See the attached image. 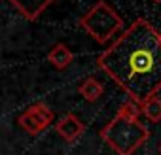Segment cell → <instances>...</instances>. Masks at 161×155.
<instances>
[{
    "mask_svg": "<svg viewBox=\"0 0 161 155\" xmlns=\"http://www.w3.org/2000/svg\"><path fill=\"white\" fill-rule=\"evenodd\" d=\"M97 66L138 104L161 91V34L144 17L133 21L97 57Z\"/></svg>",
    "mask_w": 161,
    "mask_h": 155,
    "instance_id": "obj_1",
    "label": "cell"
},
{
    "mask_svg": "<svg viewBox=\"0 0 161 155\" xmlns=\"http://www.w3.org/2000/svg\"><path fill=\"white\" fill-rule=\"evenodd\" d=\"M78 91H80V95H82L87 102H95V100L103 95L104 87H103V83L97 80V78L89 76V78H86V80H84L82 83H80Z\"/></svg>",
    "mask_w": 161,
    "mask_h": 155,
    "instance_id": "obj_7",
    "label": "cell"
},
{
    "mask_svg": "<svg viewBox=\"0 0 161 155\" xmlns=\"http://www.w3.org/2000/svg\"><path fill=\"white\" fill-rule=\"evenodd\" d=\"M153 2H155V4H161V0H153Z\"/></svg>",
    "mask_w": 161,
    "mask_h": 155,
    "instance_id": "obj_11",
    "label": "cell"
},
{
    "mask_svg": "<svg viewBox=\"0 0 161 155\" xmlns=\"http://www.w3.org/2000/svg\"><path fill=\"white\" fill-rule=\"evenodd\" d=\"M159 155H161V147H159Z\"/></svg>",
    "mask_w": 161,
    "mask_h": 155,
    "instance_id": "obj_12",
    "label": "cell"
},
{
    "mask_svg": "<svg viewBox=\"0 0 161 155\" xmlns=\"http://www.w3.org/2000/svg\"><path fill=\"white\" fill-rule=\"evenodd\" d=\"M159 34H161V32H159Z\"/></svg>",
    "mask_w": 161,
    "mask_h": 155,
    "instance_id": "obj_13",
    "label": "cell"
},
{
    "mask_svg": "<svg viewBox=\"0 0 161 155\" xmlns=\"http://www.w3.org/2000/svg\"><path fill=\"white\" fill-rule=\"evenodd\" d=\"M27 112L34 117V121L40 125V129H46L47 125H51V123H53V117H55L53 112H51V108L46 106L44 102H36V104H32Z\"/></svg>",
    "mask_w": 161,
    "mask_h": 155,
    "instance_id": "obj_8",
    "label": "cell"
},
{
    "mask_svg": "<svg viewBox=\"0 0 161 155\" xmlns=\"http://www.w3.org/2000/svg\"><path fill=\"white\" fill-rule=\"evenodd\" d=\"M80 27H82L95 42L106 44L112 40V36L121 30L123 19L118 15V12L106 2V0H99V2L80 17Z\"/></svg>",
    "mask_w": 161,
    "mask_h": 155,
    "instance_id": "obj_3",
    "label": "cell"
},
{
    "mask_svg": "<svg viewBox=\"0 0 161 155\" xmlns=\"http://www.w3.org/2000/svg\"><path fill=\"white\" fill-rule=\"evenodd\" d=\"M148 136V129L136 117H129L121 112H118L116 117H112V121L101 131V138L118 155H133Z\"/></svg>",
    "mask_w": 161,
    "mask_h": 155,
    "instance_id": "obj_2",
    "label": "cell"
},
{
    "mask_svg": "<svg viewBox=\"0 0 161 155\" xmlns=\"http://www.w3.org/2000/svg\"><path fill=\"white\" fill-rule=\"evenodd\" d=\"M8 2L27 19V21H36L55 0H8Z\"/></svg>",
    "mask_w": 161,
    "mask_h": 155,
    "instance_id": "obj_4",
    "label": "cell"
},
{
    "mask_svg": "<svg viewBox=\"0 0 161 155\" xmlns=\"http://www.w3.org/2000/svg\"><path fill=\"white\" fill-rule=\"evenodd\" d=\"M55 131H57V134H59L61 138H64L66 142H74V140H78L80 136L84 134L86 127H84V123L80 121L74 114H66V115H63V117L57 121Z\"/></svg>",
    "mask_w": 161,
    "mask_h": 155,
    "instance_id": "obj_5",
    "label": "cell"
},
{
    "mask_svg": "<svg viewBox=\"0 0 161 155\" xmlns=\"http://www.w3.org/2000/svg\"><path fill=\"white\" fill-rule=\"evenodd\" d=\"M17 123H19V127H21L25 132H29V134H38V132L42 131V129H40V125L34 121V117H32L27 110L17 117Z\"/></svg>",
    "mask_w": 161,
    "mask_h": 155,
    "instance_id": "obj_10",
    "label": "cell"
},
{
    "mask_svg": "<svg viewBox=\"0 0 161 155\" xmlns=\"http://www.w3.org/2000/svg\"><path fill=\"white\" fill-rule=\"evenodd\" d=\"M142 114H144L150 121H153V123L161 121V99L152 97L150 100H146V102L142 104Z\"/></svg>",
    "mask_w": 161,
    "mask_h": 155,
    "instance_id": "obj_9",
    "label": "cell"
},
{
    "mask_svg": "<svg viewBox=\"0 0 161 155\" xmlns=\"http://www.w3.org/2000/svg\"><path fill=\"white\" fill-rule=\"evenodd\" d=\"M72 59H74V55H72V51H70L64 44H55V45L49 49V53H47V61H49L55 68H59V70L66 68V66L72 62Z\"/></svg>",
    "mask_w": 161,
    "mask_h": 155,
    "instance_id": "obj_6",
    "label": "cell"
}]
</instances>
